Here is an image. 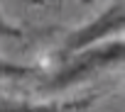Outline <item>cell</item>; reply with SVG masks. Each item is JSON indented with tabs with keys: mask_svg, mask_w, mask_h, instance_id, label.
I'll return each instance as SVG.
<instances>
[{
	"mask_svg": "<svg viewBox=\"0 0 125 112\" xmlns=\"http://www.w3.org/2000/svg\"><path fill=\"white\" fill-rule=\"evenodd\" d=\"M69 64L56 71L47 83H44V90H66V88H74L103 71H110V68H123L125 66V39H108V41H101V44H93L83 51H76L69 56Z\"/></svg>",
	"mask_w": 125,
	"mask_h": 112,
	"instance_id": "6da1fadb",
	"label": "cell"
},
{
	"mask_svg": "<svg viewBox=\"0 0 125 112\" xmlns=\"http://www.w3.org/2000/svg\"><path fill=\"white\" fill-rule=\"evenodd\" d=\"M125 29V0L123 3H115L110 5L105 12H101L96 20H91L88 24H83L81 29L71 32L61 46V54L64 56H71L76 51H83L93 44H101V41H108L110 37L120 34Z\"/></svg>",
	"mask_w": 125,
	"mask_h": 112,
	"instance_id": "7a4b0ae2",
	"label": "cell"
},
{
	"mask_svg": "<svg viewBox=\"0 0 125 112\" xmlns=\"http://www.w3.org/2000/svg\"><path fill=\"white\" fill-rule=\"evenodd\" d=\"M39 76L37 66H27V64H15L8 59H0V80H22V78H32Z\"/></svg>",
	"mask_w": 125,
	"mask_h": 112,
	"instance_id": "3957f363",
	"label": "cell"
},
{
	"mask_svg": "<svg viewBox=\"0 0 125 112\" xmlns=\"http://www.w3.org/2000/svg\"><path fill=\"white\" fill-rule=\"evenodd\" d=\"M0 34H3V37H10V39H15V37H20L22 32H20L15 24H10V22L5 20V15L0 12Z\"/></svg>",
	"mask_w": 125,
	"mask_h": 112,
	"instance_id": "277c9868",
	"label": "cell"
}]
</instances>
